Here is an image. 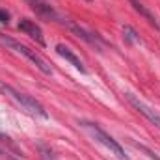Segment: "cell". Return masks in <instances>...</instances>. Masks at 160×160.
I'll return each instance as SVG.
<instances>
[{
  "label": "cell",
  "instance_id": "6",
  "mask_svg": "<svg viewBox=\"0 0 160 160\" xmlns=\"http://www.w3.org/2000/svg\"><path fill=\"white\" fill-rule=\"evenodd\" d=\"M56 52H58V54H60L65 62H69V63H71L77 71H80L82 75H88V69L84 67L82 60H80V58L75 54V52H73V50H71V48H69V47H65L63 43H60V45H56Z\"/></svg>",
  "mask_w": 160,
  "mask_h": 160
},
{
  "label": "cell",
  "instance_id": "1",
  "mask_svg": "<svg viewBox=\"0 0 160 160\" xmlns=\"http://www.w3.org/2000/svg\"><path fill=\"white\" fill-rule=\"evenodd\" d=\"M0 91H2L4 95H8V97H9L21 110H24L28 116L41 118V119H48V114H47V110L43 108V104H39V102H38L36 99H32L30 95L17 91L15 88H11V86H8V84H0Z\"/></svg>",
  "mask_w": 160,
  "mask_h": 160
},
{
  "label": "cell",
  "instance_id": "7",
  "mask_svg": "<svg viewBox=\"0 0 160 160\" xmlns=\"http://www.w3.org/2000/svg\"><path fill=\"white\" fill-rule=\"evenodd\" d=\"M69 28H71V30H73V32H75L78 38H82L84 41H88L89 45H93V47H97V48H101V45L104 43V41H102V38H101L99 34L86 32L84 28H80V26H77V24H71V22H69Z\"/></svg>",
  "mask_w": 160,
  "mask_h": 160
},
{
  "label": "cell",
  "instance_id": "12",
  "mask_svg": "<svg viewBox=\"0 0 160 160\" xmlns=\"http://www.w3.org/2000/svg\"><path fill=\"white\" fill-rule=\"evenodd\" d=\"M9 22V13L6 9H0V24H8Z\"/></svg>",
  "mask_w": 160,
  "mask_h": 160
},
{
  "label": "cell",
  "instance_id": "5",
  "mask_svg": "<svg viewBox=\"0 0 160 160\" xmlns=\"http://www.w3.org/2000/svg\"><path fill=\"white\" fill-rule=\"evenodd\" d=\"M17 28H19L22 34L30 36L36 43H39L41 47H45V45H47L45 36H43V30H41L34 21H30V19H21V21H19V24H17Z\"/></svg>",
  "mask_w": 160,
  "mask_h": 160
},
{
  "label": "cell",
  "instance_id": "8",
  "mask_svg": "<svg viewBox=\"0 0 160 160\" xmlns=\"http://www.w3.org/2000/svg\"><path fill=\"white\" fill-rule=\"evenodd\" d=\"M130 4H132L134 11H136V13H140V15H142V17H143V19H145V21H147L149 24H151V26L158 28V22H157L155 15H153V13H151V11H149V9H147V8L143 6V4H142L140 0H130Z\"/></svg>",
  "mask_w": 160,
  "mask_h": 160
},
{
  "label": "cell",
  "instance_id": "13",
  "mask_svg": "<svg viewBox=\"0 0 160 160\" xmlns=\"http://www.w3.org/2000/svg\"><path fill=\"white\" fill-rule=\"evenodd\" d=\"M0 157H4V151H0Z\"/></svg>",
  "mask_w": 160,
  "mask_h": 160
},
{
  "label": "cell",
  "instance_id": "2",
  "mask_svg": "<svg viewBox=\"0 0 160 160\" xmlns=\"http://www.w3.org/2000/svg\"><path fill=\"white\" fill-rule=\"evenodd\" d=\"M80 127L84 128V132L86 134H89L97 143H101V145H104L112 155H116L119 160H128V157L125 155V149L121 147L119 143L106 132V130H102L97 123H93V121H80Z\"/></svg>",
  "mask_w": 160,
  "mask_h": 160
},
{
  "label": "cell",
  "instance_id": "11",
  "mask_svg": "<svg viewBox=\"0 0 160 160\" xmlns=\"http://www.w3.org/2000/svg\"><path fill=\"white\" fill-rule=\"evenodd\" d=\"M39 151H41V158H43V160H54V158H52L50 149H47L45 145H39Z\"/></svg>",
  "mask_w": 160,
  "mask_h": 160
},
{
  "label": "cell",
  "instance_id": "9",
  "mask_svg": "<svg viewBox=\"0 0 160 160\" xmlns=\"http://www.w3.org/2000/svg\"><path fill=\"white\" fill-rule=\"evenodd\" d=\"M30 4H32V8L43 15V17H48V19H58V15H56V11L52 9V6H48L47 2H43V0H30Z\"/></svg>",
  "mask_w": 160,
  "mask_h": 160
},
{
  "label": "cell",
  "instance_id": "4",
  "mask_svg": "<svg viewBox=\"0 0 160 160\" xmlns=\"http://www.w3.org/2000/svg\"><path fill=\"white\" fill-rule=\"evenodd\" d=\"M125 99L130 102V106L134 108V110H138L145 119L149 121V123H153L157 128H160V114L157 112V110H153L149 104H145L143 101H140L138 97H134L132 93H125Z\"/></svg>",
  "mask_w": 160,
  "mask_h": 160
},
{
  "label": "cell",
  "instance_id": "10",
  "mask_svg": "<svg viewBox=\"0 0 160 160\" xmlns=\"http://www.w3.org/2000/svg\"><path fill=\"white\" fill-rule=\"evenodd\" d=\"M123 36H125L127 41H130V43H134V45H143L142 39H140V36L136 34V30L130 28V26H123Z\"/></svg>",
  "mask_w": 160,
  "mask_h": 160
},
{
  "label": "cell",
  "instance_id": "3",
  "mask_svg": "<svg viewBox=\"0 0 160 160\" xmlns=\"http://www.w3.org/2000/svg\"><path fill=\"white\" fill-rule=\"evenodd\" d=\"M0 43H4V45H8L11 50H15L17 54H22L26 60H30L38 69H39L41 73H45V75H52V67L41 58L39 54H36L32 48H28L26 45H22V43H19V41L11 39V38H8V36H4V34H0Z\"/></svg>",
  "mask_w": 160,
  "mask_h": 160
},
{
  "label": "cell",
  "instance_id": "14",
  "mask_svg": "<svg viewBox=\"0 0 160 160\" xmlns=\"http://www.w3.org/2000/svg\"><path fill=\"white\" fill-rule=\"evenodd\" d=\"M86 2H93V0H86Z\"/></svg>",
  "mask_w": 160,
  "mask_h": 160
}]
</instances>
